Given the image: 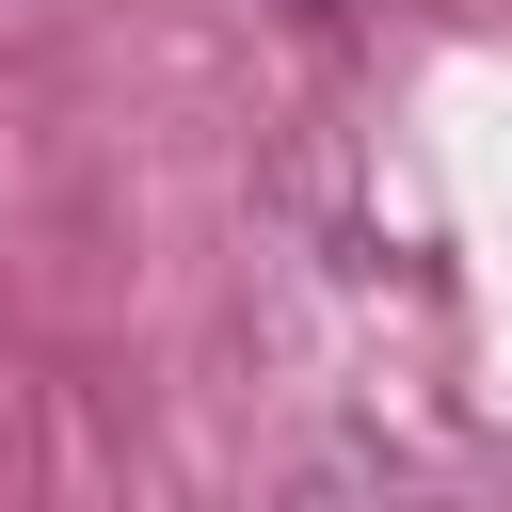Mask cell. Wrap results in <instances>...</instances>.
I'll use <instances>...</instances> for the list:
<instances>
[]
</instances>
